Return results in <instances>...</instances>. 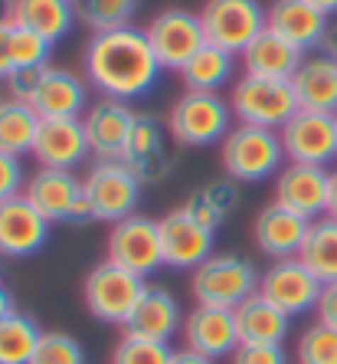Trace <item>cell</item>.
<instances>
[{
	"label": "cell",
	"instance_id": "6da1fadb",
	"mask_svg": "<svg viewBox=\"0 0 337 364\" xmlns=\"http://www.w3.org/2000/svg\"><path fill=\"white\" fill-rule=\"evenodd\" d=\"M82 69L92 89H99L105 99L121 102L144 99L164 73L148 33L138 26L92 33L82 50Z\"/></svg>",
	"mask_w": 337,
	"mask_h": 364
},
{
	"label": "cell",
	"instance_id": "7a4b0ae2",
	"mask_svg": "<svg viewBox=\"0 0 337 364\" xmlns=\"http://www.w3.org/2000/svg\"><path fill=\"white\" fill-rule=\"evenodd\" d=\"M219 158H223L226 178H233L236 184H262L285 168V148L278 132L239 125V122L219 144Z\"/></svg>",
	"mask_w": 337,
	"mask_h": 364
},
{
	"label": "cell",
	"instance_id": "3957f363",
	"mask_svg": "<svg viewBox=\"0 0 337 364\" xmlns=\"http://www.w3.org/2000/svg\"><path fill=\"white\" fill-rule=\"evenodd\" d=\"M262 272L253 259L236 253H213L206 263H200L190 272V292L197 305H216V309H233L236 312L245 299L259 292Z\"/></svg>",
	"mask_w": 337,
	"mask_h": 364
},
{
	"label": "cell",
	"instance_id": "277c9868",
	"mask_svg": "<svg viewBox=\"0 0 337 364\" xmlns=\"http://www.w3.org/2000/svg\"><path fill=\"white\" fill-rule=\"evenodd\" d=\"M233 109L229 99L219 92H184L167 115V128L174 141L184 148H210L223 144V138L233 132Z\"/></svg>",
	"mask_w": 337,
	"mask_h": 364
},
{
	"label": "cell",
	"instance_id": "5b68a950",
	"mask_svg": "<svg viewBox=\"0 0 337 364\" xmlns=\"http://www.w3.org/2000/svg\"><path fill=\"white\" fill-rule=\"evenodd\" d=\"M144 292H148L144 276H138V272L125 269V266H118V263H111V259L92 266L82 282L85 309H89L99 322L121 325V328H125L128 318L135 315Z\"/></svg>",
	"mask_w": 337,
	"mask_h": 364
},
{
	"label": "cell",
	"instance_id": "8992f818",
	"mask_svg": "<svg viewBox=\"0 0 337 364\" xmlns=\"http://www.w3.org/2000/svg\"><path fill=\"white\" fill-rule=\"evenodd\" d=\"M229 109L239 125H259L278 132L298 112V99L288 79H262L243 73V79H236L229 89Z\"/></svg>",
	"mask_w": 337,
	"mask_h": 364
},
{
	"label": "cell",
	"instance_id": "52a82bcc",
	"mask_svg": "<svg viewBox=\"0 0 337 364\" xmlns=\"http://www.w3.org/2000/svg\"><path fill=\"white\" fill-rule=\"evenodd\" d=\"M141 187V178L125 161H95L82 178V191L92 200L95 220L109 223V227L138 213Z\"/></svg>",
	"mask_w": 337,
	"mask_h": 364
},
{
	"label": "cell",
	"instance_id": "ba28073f",
	"mask_svg": "<svg viewBox=\"0 0 337 364\" xmlns=\"http://www.w3.org/2000/svg\"><path fill=\"white\" fill-rule=\"evenodd\" d=\"M206 43L243 56V50L265 30L269 10L259 0H206L200 10Z\"/></svg>",
	"mask_w": 337,
	"mask_h": 364
},
{
	"label": "cell",
	"instance_id": "9c48e42d",
	"mask_svg": "<svg viewBox=\"0 0 337 364\" xmlns=\"http://www.w3.org/2000/svg\"><path fill=\"white\" fill-rule=\"evenodd\" d=\"M144 33L151 40V50L158 56V63L164 69H174V73H180L206 46L200 14L184 10V7L160 10L158 17L144 26Z\"/></svg>",
	"mask_w": 337,
	"mask_h": 364
},
{
	"label": "cell",
	"instance_id": "30bf717a",
	"mask_svg": "<svg viewBox=\"0 0 337 364\" xmlns=\"http://www.w3.org/2000/svg\"><path fill=\"white\" fill-rule=\"evenodd\" d=\"M285 161L318 164L328 168L337 161V115L334 112H308L298 109L285 125L278 128Z\"/></svg>",
	"mask_w": 337,
	"mask_h": 364
},
{
	"label": "cell",
	"instance_id": "8fae6325",
	"mask_svg": "<svg viewBox=\"0 0 337 364\" xmlns=\"http://www.w3.org/2000/svg\"><path fill=\"white\" fill-rule=\"evenodd\" d=\"M111 263L125 266V269L138 272V276H151L164 266V250H160V230L158 220L144 217V213H131L125 220L111 223L109 240H105Z\"/></svg>",
	"mask_w": 337,
	"mask_h": 364
},
{
	"label": "cell",
	"instance_id": "7c38bea8",
	"mask_svg": "<svg viewBox=\"0 0 337 364\" xmlns=\"http://www.w3.org/2000/svg\"><path fill=\"white\" fill-rule=\"evenodd\" d=\"M321 289H324V282L298 256L269 263V269L262 272V279H259V296H265L272 305H278L292 318L318 309Z\"/></svg>",
	"mask_w": 337,
	"mask_h": 364
},
{
	"label": "cell",
	"instance_id": "4fadbf2b",
	"mask_svg": "<svg viewBox=\"0 0 337 364\" xmlns=\"http://www.w3.org/2000/svg\"><path fill=\"white\" fill-rule=\"evenodd\" d=\"M121 161L141 178V184H158L174 171V135L154 112H138Z\"/></svg>",
	"mask_w": 337,
	"mask_h": 364
},
{
	"label": "cell",
	"instance_id": "5bb4252c",
	"mask_svg": "<svg viewBox=\"0 0 337 364\" xmlns=\"http://www.w3.org/2000/svg\"><path fill=\"white\" fill-rule=\"evenodd\" d=\"M138 112L131 109V102L121 99H105L89 105L82 115L85 138H89V151L95 161H121L131 141V128H135Z\"/></svg>",
	"mask_w": 337,
	"mask_h": 364
},
{
	"label": "cell",
	"instance_id": "9a60e30c",
	"mask_svg": "<svg viewBox=\"0 0 337 364\" xmlns=\"http://www.w3.org/2000/svg\"><path fill=\"white\" fill-rule=\"evenodd\" d=\"M331 194V171L318 164L285 161V168L275 174V203L285 210H295L304 220H318L328 213Z\"/></svg>",
	"mask_w": 337,
	"mask_h": 364
},
{
	"label": "cell",
	"instance_id": "2e32d148",
	"mask_svg": "<svg viewBox=\"0 0 337 364\" xmlns=\"http://www.w3.org/2000/svg\"><path fill=\"white\" fill-rule=\"evenodd\" d=\"M158 230H160V250H164V266H170V269L194 272L197 266L213 256L216 233L200 227L184 207L164 213L158 220Z\"/></svg>",
	"mask_w": 337,
	"mask_h": 364
},
{
	"label": "cell",
	"instance_id": "e0dca14e",
	"mask_svg": "<svg viewBox=\"0 0 337 364\" xmlns=\"http://www.w3.org/2000/svg\"><path fill=\"white\" fill-rule=\"evenodd\" d=\"M53 223L36 210L23 194L0 203V256L4 259H26L50 243Z\"/></svg>",
	"mask_w": 337,
	"mask_h": 364
},
{
	"label": "cell",
	"instance_id": "ac0fdd59",
	"mask_svg": "<svg viewBox=\"0 0 337 364\" xmlns=\"http://www.w3.org/2000/svg\"><path fill=\"white\" fill-rule=\"evenodd\" d=\"M26 105L40 119H82L89 112V82L72 69L46 66Z\"/></svg>",
	"mask_w": 337,
	"mask_h": 364
},
{
	"label": "cell",
	"instance_id": "d6986e66",
	"mask_svg": "<svg viewBox=\"0 0 337 364\" xmlns=\"http://www.w3.org/2000/svg\"><path fill=\"white\" fill-rule=\"evenodd\" d=\"M187 345L200 355L213 358H233L239 348V328H236V312L233 309H216V305H197L190 315H184V328H180Z\"/></svg>",
	"mask_w": 337,
	"mask_h": 364
},
{
	"label": "cell",
	"instance_id": "ffe728a7",
	"mask_svg": "<svg viewBox=\"0 0 337 364\" xmlns=\"http://www.w3.org/2000/svg\"><path fill=\"white\" fill-rule=\"evenodd\" d=\"M308 230H311V220H304L295 210H285L282 203L272 200L255 213L253 240L262 256H269V259H292V256L302 253Z\"/></svg>",
	"mask_w": 337,
	"mask_h": 364
},
{
	"label": "cell",
	"instance_id": "44dd1931",
	"mask_svg": "<svg viewBox=\"0 0 337 364\" xmlns=\"http://www.w3.org/2000/svg\"><path fill=\"white\" fill-rule=\"evenodd\" d=\"M89 138H85L82 119H43L36 132L33 158L40 168L76 171L89 158Z\"/></svg>",
	"mask_w": 337,
	"mask_h": 364
},
{
	"label": "cell",
	"instance_id": "7402d4cb",
	"mask_svg": "<svg viewBox=\"0 0 337 364\" xmlns=\"http://www.w3.org/2000/svg\"><path fill=\"white\" fill-rule=\"evenodd\" d=\"M295 89L298 109L308 112H337V60L328 53H304L302 66L288 79Z\"/></svg>",
	"mask_w": 337,
	"mask_h": 364
},
{
	"label": "cell",
	"instance_id": "603a6c76",
	"mask_svg": "<svg viewBox=\"0 0 337 364\" xmlns=\"http://www.w3.org/2000/svg\"><path fill=\"white\" fill-rule=\"evenodd\" d=\"M79 194H82V178H76L72 171H60V168L33 171L26 178V191H23L26 200L33 203L50 223H66Z\"/></svg>",
	"mask_w": 337,
	"mask_h": 364
},
{
	"label": "cell",
	"instance_id": "cb8c5ba5",
	"mask_svg": "<svg viewBox=\"0 0 337 364\" xmlns=\"http://www.w3.org/2000/svg\"><path fill=\"white\" fill-rule=\"evenodd\" d=\"M272 33L285 36L288 43H295L302 53L321 50L324 30H328V17L314 10L308 0H275L269 7V20H265Z\"/></svg>",
	"mask_w": 337,
	"mask_h": 364
},
{
	"label": "cell",
	"instance_id": "d4e9b609",
	"mask_svg": "<svg viewBox=\"0 0 337 364\" xmlns=\"http://www.w3.org/2000/svg\"><path fill=\"white\" fill-rule=\"evenodd\" d=\"M243 73L245 76H262V79H292L295 69L302 66L304 53L295 43H288L285 36L272 33L269 26L255 36L243 50Z\"/></svg>",
	"mask_w": 337,
	"mask_h": 364
},
{
	"label": "cell",
	"instance_id": "484cf974",
	"mask_svg": "<svg viewBox=\"0 0 337 364\" xmlns=\"http://www.w3.org/2000/svg\"><path fill=\"white\" fill-rule=\"evenodd\" d=\"M180 328H184L180 302L170 296L164 286H148V292L141 296L135 315H131L125 325V331L141 335V338H154V341H170Z\"/></svg>",
	"mask_w": 337,
	"mask_h": 364
},
{
	"label": "cell",
	"instance_id": "4316f807",
	"mask_svg": "<svg viewBox=\"0 0 337 364\" xmlns=\"http://www.w3.org/2000/svg\"><path fill=\"white\" fill-rule=\"evenodd\" d=\"M239 345H285L292 331V315H285L278 305L255 292L236 309Z\"/></svg>",
	"mask_w": 337,
	"mask_h": 364
},
{
	"label": "cell",
	"instance_id": "83f0119b",
	"mask_svg": "<svg viewBox=\"0 0 337 364\" xmlns=\"http://www.w3.org/2000/svg\"><path fill=\"white\" fill-rule=\"evenodd\" d=\"M76 4L72 0H13V26L33 30L36 36L60 43L76 26Z\"/></svg>",
	"mask_w": 337,
	"mask_h": 364
},
{
	"label": "cell",
	"instance_id": "f1b7e54d",
	"mask_svg": "<svg viewBox=\"0 0 337 364\" xmlns=\"http://www.w3.org/2000/svg\"><path fill=\"white\" fill-rule=\"evenodd\" d=\"M239 203V187L233 178L223 181H206L197 191H190V197L184 200V210L194 217L200 227H206L210 233H216L223 223L233 217Z\"/></svg>",
	"mask_w": 337,
	"mask_h": 364
},
{
	"label": "cell",
	"instance_id": "f546056e",
	"mask_svg": "<svg viewBox=\"0 0 337 364\" xmlns=\"http://www.w3.org/2000/svg\"><path fill=\"white\" fill-rule=\"evenodd\" d=\"M233 73H236V56L206 43L194 60L180 69V79H184L187 92H219L223 85H229Z\"/></svg>",
	"mask_w": 337,
	"mask_h": 364
},
{
	"label": "cell",
	"instance_id": "4dcf8cb0",
	"mask_svg": "<svg viewBox=\"0 0 337 364\" xmlns=\"http://www.w3.org/2000/svg\"><path fill=\"white\" fill-rule=\"evenodd\" d=\"M40 122L43 119L33 112V105L7 95V99L0 102V151L17 154V158L33 154Z\"/></svg>",
	"mask_w": 337,
	"mask_h": 364
},
{
	"label": "cell",
	"instance_id": "1f68e13d",
	"mask_svg": "<svg viewBox=\"0 0 337 364\" xmlns=\"http://www.w3.org/2000/svg\"><path fill=\"white\" fill-rule=\"evenodd\" d=\"M298 259H302L324 286L337 282V220L334 217L324 213V217L311 220V230H308V240H304Z\"/></svg>",
	"mask_w": 337,
	"mask_h": 364
},
{
	"label": "cell",
	"instance_id": "d6a6232c",
	"mask_svg": "<svg viewBox=\"0 0 337 364\" xmlns=\"http://www.w3.org/2000/svg\"><path fill=\"white\" fill-rule=\"evenodd\" d=\"M43 328L33 315L13 312L0 322V364H30L40 348Z\"/></svg>",
	"mask_w": 337,
	"mask_h": 364
},
{
	"label": "cell",
	"instance_id": "836d02e7",
	"mask_svg": "<svg viewBox=\"0 0 337 364\" xmlns=\"http://www.w3.org/2000/svg\"><path fill=\"white\" fill-rule=\"evenodd\" d=\"M79 23H85L92 33L131 26L138 14V0H72Z\"/></svg>",
	"mask_w": 337,
	"mask_h": 364
},
{
	"label": "cell",
	"instance_id": "e575fe53",
	"mask_svg": "<svg viewBox=\"0 0 337 364\" xmlns=\"http://www.w3.org/2000/svg\"><path fill=\"white\" fill-rule=\"evenodd\" d=\"M170 358H174L170 341L141 338L131 331H125L115 351H111V364H170Z\"/></svg>",
	"mask_w": 337,
	"mask_h": 364
},
{
	"label": "cell",
	"instance_id": "d590c367",
	"mask_svg": "<svg viewBox=\"0 0 337 364\" xmlns=\"http://www.w3.org/2000/svg\"><path fill=\"white\" fill-rule=\"evenodd\" d=\"M298 364H337V328L314 322L298 338Z\"/></svg>",
	"mask_w": 337,
	"mask_h": 364
},
{
	"label": "cell",
	"instance_id": "8d00e7d4",
	"mask_svg": "<svg viewBox=\"0 0 337 364\" xmlns=\"http://www.w3.org/2000/svg\"><path fill=\"white\" fill-rule=\"evenodd\" d=\"M30 364H89L85 348L66 331H43L40 348Z\"/></svg>",
	"mask_w": 337,
	"mask_h": 364
},
{
	"label": "cell",
	"instance_id": "74e56055",
	"mask_svg": "<svg viewBox=\"0 0 337 364\" xmlns=\"http://www.w3.org/2000/svg\"><path fill=\"white\" fill-rule=\"evenodd\" d=\"M50 50H53L50 40L36 36L33 30L13 26V36H10L13 69H43V66H50Z\"/></svg>",
	"mask_w": 337,
	"mask_h": 364
},
{
	"label": "cell",
	"instance_id": "f35d334b",
	"mask_svg": "<svg viewBox=\"0 0 337 364\" xmlns=\"http://www.w3.org/2000/svg\"><path fill=\"white\" fill-rule=\"evenodd\" d=\"M26 174L23 171V161H20L17 154H7L0 151V203L4 200H13L26 191Z\"/></svg>",
	"mask_w": 337,
	"mask_h": 364
},
{
	"label": "cell",
	"instance_id": "ab89813d",
	"mask_svg": "<svg viewBox=\"0 0 337 364\" xmlns=\"http://www.w3.org/2000/svg\"><path fill=\"white\" fill-rule=\"evenodd\" d=\"M233 364H288L285 345H239L229 358Z\"/></svg>",
	"mask_w": 337,
	"mask_h": 364
},
{
	"label": "cell",
	"instance_id": "60d3db41",
	"mask_svg": "<svg viewBox=\"0 0 337 364\" xmlns=\"http://www.w3.org/2000/svg\"><path fill=\"white\" fill-rule=\"evenodd\" d=\"M314 315H318V322L337 328V282H328V286L321 289V299H318Z\"/></svg>",
	"mask_w": 337,
	"mask_h": 364
},
{
	"label": "cell",
	"instance_id": "b9f144b4",
	"mask_svg": "<svg viewBox=\"0 0 337 364\" xmlns=\"http://www.w3.org/2000/svg\"><path fill=\"white\" fill-rule=\"evenodd\" d=\"M10 36H13V23H0V82H7L13 73V53H10Z\"/></svg>",
	"mask_w": 337,
	"mask_h": 364
},
{
	"label": "cell",
	"instance_id": "7bdbcfd3",
	"mask_svg": "<svg viewBox=\"0 0 337 364\" xmlns=\"http://www.w3.org/2000/svg\"><path fill=\"white\" fill-rule=\"evenodd\" d=\"M170 364H216V361L206 358V355H200V351H194V348H180V351H174Z\"/></svg>",
	"mask_w": 337,
	"mask_h": 364
},
{
	"label": "cell",
	"instance_id": "ee69618b",
	"mask_svg": "<svg viewBox=\"0 0 337 364\" xmlns=\"http://www.w3.org/2000/svg\"><path fill=\"white\" fill-rule=\"evenodd\" d=\"M321 53H328L337 60V14L328 17V30H324V40H321Z\"/></svg>",
	"mask_w": 337,
	"mask_h": 364
},
{
	"label": "cell",
	"instance_id": "f6af8a7d",
	"mask_svg": "<svg viewBox=\"0 0 337 364\" xmlns=\"http://www.w3.org/2000/svg\"><path fill=\"white\" fill-rule=\"evenodd\" d=\"M17 312V305H13V296H10V289L0 282V322L7 318V315Z\"/></svg>",
	"mask_w": 337,
	"mask_h": 364
},
{
	"label": "cell",
	"instance_id": "bcb514c9",
	"mask_svg": "<svg viewBox=\"0 0 337 364\" xmlns=\"http://www.w3.org/2000/svg\"><path fill=\"white\" fill-rule=\"evenodd\" d=\"M328 217L337 220V168L331 171V194H328Z\"/></svg>",
	"mask_w": 337,
	"mask_h": 364
},
{
	"label": "cell",
	"instance_id": "7dc6e473",
	"mask_svg": "<svg viewBox=\"0 0 337 364\" xmlns=\"http://www.w3.org/2000/svg\"><path fill=\"white\" fill-rule=\"evenodd\" d=\"M308 4H311L314 10H321L324 17H334L337 14V0H308Z\"/></svg>",
	"mask_w": 337,
	"mask_h": 364
},
{
	"label": "cell",
	"instance_id": "c3c4849f",
	"mask_svg": "<svg viewBox=\"0 0 337 364\" xmlns=\"http://www.w3.org/2000/svg\"><path fill=\"white\" fill-rule=\"evenodd\" d=\"M0 23H13V0H0Z\"/></svg>",
	"mask_w": 337,
	"mask_h": 364
},
{
	"label": "cell",
	"instance_id": "681fc988",
	"mask_svg": "<svg viewBox=\"0 0 337 364\" xmlns=\"http://www.w3.org/2000/svg\"><path fill=\"white\" fill-rule=\"evenodd\" d=\"M0 102H4V99H0Z\"/></svg>",
	"mask_w": 337,
	"mask_h": 364
},
{
	"label": "cell",
	"instance_id": "f907efd6",
	"mask_svg": "<svg viewBox=\"0 0 337 364\" xmlns=\"http://www.w3.org/2000/svg\"><path fill=\"white\" fill-rule=\"evenodd\" d=\"M334 115H337V112H334Z\"/></svg>",
	"mask_w": 337,
	"mask_h": 364
}]
</instances>
